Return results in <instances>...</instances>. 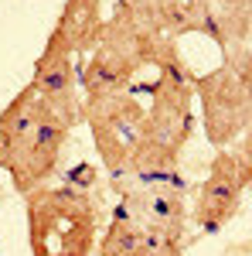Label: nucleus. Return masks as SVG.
Listing matches in <instances>:
<instances>
[{
	"instance_id": "1",
	"label": "nucleus",
	"mask_w": 252,
	"mask_h": 256,
	"mask_svg": "<svg viewBox=\"0 0 252 256\" xmlns=\"http://www.w3.org/2000/svg\"><path fill=\"white\" fill-rule=\"evenodd\" d=\"M157 34L143 28V20L130 10L126 0H116L109 20H102L96 44L82 55L78 65V89L82 99L89 96H116L130 92L136 76L150 68Z\"/></svg>"
},
{
	"instance_id": "2",
	"label": "nucleus",
	"mask_w": 252,
	"mask_h": 256,
	"mask_svg": "<svg viewBox=\"0 0 252 256\" xmlns=\"http://www.w3.org/2000/svg\"><path fill=\"white\" fill-rule=\"evenodd\" d=\"M31 256H92L99 212L85 188L41 184L24 195Z\"/></svg>"
},
{
	"instance_id": "3",
	"label": "nucleus",
	"mask_w": 252,
	"mask_h": 256,
	"mask_svg": "<svg viewBox=\"0 0 252 256\" xmlns=\"http://www.w3.org/2000/svg\"><path fill=\"white\" fill-rule=\"evenodd\" d=\"M205 137L215 150H229L252 123V44L222 48V65L194 79Z\"/></svg>"
},
{
	"instance_id": "4",
	"label": "nucleus",
	"mask_w": 252,
	"mask_h": 256,
	"mask_svg": "<svg viewBox=\"0 0 252 256\" xmlns=\"http://www.w3.org/2000/svg\"><path fill=\"white\" fill-rule=\"evenodd\" d=\"M143 113H147V106L133 96V89L116 92V96L82 99V123L92 130V144H96L99 160H102L109 181L123 174L126 160H130V150L140 140Z\"/></svg>"
},
{
	"instance_id": "5",
	"label": "nucleus",
	"mask_w": 252,
	"mask_h": 256,
	"mask_svg": "<svg viewBox=\"0 0 252 256\" xmlns=\"http://www.w3.org/2000/svg\"><path fill=\"white\" fill-rule=\"evenodd\" d=\"M68 134H72V126L51 106H44L41 116L34 120V126L20 137V144L14 147V154L3 168L20 195H27V192L41 188L44 181H51V174L58 171V158Z\"/></svg>"
},
{
	"instance_id": "6",
	"label": "nucleus",
	"mask_w": 252,
	"mask_h": 256,
	"mask_svg": "<svg viewBox=\"0 0 252 256\" xmlns=\"http://www.w3.org/2000/svg\"><path fill=\"white\" fill-rule=\"evenodd\" d=\"M119 198H123L119 208L147 232L150 256H164L171 246H184L188 222H191L188 195L154 188V192H123Z\"/></svg>"
},
{
	"instance_id": "7",
	"label": "nucleus",
	"mask_w": 252,
	"mask_h": 256,
	"mask_svg": "<svg viewBox=\"0 0 252 256\" xmlns=\"http://www.w3.org/2000/svg\"><path fill=\"white\" fill-rule=\"evenodd\" d=\"M31 86L41 92V99L58 113L72 130L82 123V96H78V68H75V55L72 48L58 38L48 34L44 52L34 62V76Z\"/></svg>"
},
{
	"instance_id": "8",
	"label": "nucleus",
	"mask_w": 252,
	"mask_h": 256,
	"mask_svg": "<svg viewBox=\"0 0 252 256\" xmlns=\"http://www.w3.org/2000/svg\"><path fill=\"white\" fill-rule=\"evenodd\" d=\"M191 99H194L191 89H174L167 82H154L150 86V106H147L143 126H140V140L181 158V150L188 147V140L194 134Z\"/></svg>"
},
{
	"instance_id": "9",
	"label": "nucleus",
	"mask_w": 252,
	"mask_h": 256,
	"mask_svg": "<svg viewBox=\"0 0 252 256\" xmlns=\"http://www.w3.org/2000/svg\"><path fill=\"white\" fill-rule=\"evenodd\" d=\"M242 174H239V164H235L232 150H218L212 160V171L208 178L198 184V195H194V208L191 218L201 232H218L225 229L232 216L239 212V202H242Z\"/></svg>"
},
{
	"instance_id": "10",
	"label": "nucleus",
	"mask_w": 252,
	"mask_h": 256,
	"mask_svg": "<svg viewBox=\"0 0 252 256\" xmlns=\"http://www.w3.org/2000/svg\"><path fill=\"white\" fill-rule=\"evenodd\" d=\"M102 20H106L102 18V0H65L51 34H58L72 48V55H85L96 44Z\"/></svg>"
},
{
	"instance_id": "11",
	"label": "nucleus",
	"mask_w": 252,
	"mask_h": 256,
	"mask_svg": "<svg viewBox=\"0 0 252 256\" xmlns=\"http://www.w3.org/2000/svg\"><path fill=\"white\" fill-rule=\"evenodd\" d=\"M44 106H48V102L41 99V92L31 86V82L3 106V113H0V168H7L14 147H17L20 137L34 126V120L41 116Z\"/></svg>"
},
{
	"instance_id": "12",
	"label": "nucleus",
	"mask_w": 252,
	"mask_h": 256,
	"mask_svg": "<svg viewBox=\"0 0 252 256\" xmlns=\"http://www.w3.org/2000/svg\"><path fill=\"white\" fill-rule=\"evenodd\" d=\"M99 256H150L147 232L123 208H116V216L109 218L106 232L99 239Z\"/></svg>"
},
{
	"instance_id": "13",
	"label": "nucleus",
	"mask_w": 252,
	"mask_h": 256,
	"mask_svg": "<svg viewBox=\"0 0 252 256\" xmlns=\"http://www.w3.org/2000/svg\"><path fill=\"white\" fill-rule=\"evenodd\" d=\"M212 7L222 31V48L246 44L252 31V0H212Z\"/></svg>"
},
{
	"instance_id": "14",
	"label": "nucleus",
	"mask_w": 252,
	"mask_h": 256,
	"mask_svg": "<svg viewBox=\"0 0 252 256\" xmlns=\"http://www.w3.org/2000/svg\"><path fill=\"white\" fill-rule=\"evenodd\" d=\"M235 154V164H239V174H242V188H252V123L246 126V134L229 147Z\"/></svg>"
},
{
	"instance_id": "15",
	"label": "nucleus",
	"mask_w": 252,
	"mask_h": 256,
	"mask_svg": "<svg viewBox=\"0 0 252 256\" xmlns=\"http://www.w3.org/2000/svg\"><path fill=\"white\" fill-rule=\"evenodd\" d=\"M164 256H188V253H184V246H174V250H167Z\"/></svg>"
},
{
	"instance_id": "16",
	"label": "nucleus",
	"mask_w": 252,
	"mask_h": 256,
	"mask_svg": "<svg viewBox=\"0 0 252 256\" xmlns=\"http://www.w3.org/2000/svg\"><path fill=\"white\" fill-rule=\"evenodd\" d=\"M249 44H252V31H249Z\"/></svg>"
}]
</instances>
